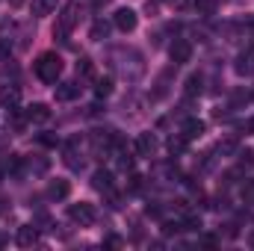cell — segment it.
<instances>
[{
    "mask_svg": "<svg viewBox=\"0 0 254 251\" xmlns=\"http://www.w3.org/2000/svg\"><path fill=\"white\" fill-rule=\"evenodd\" d=\"M60 74H63V60H60L57 54H42V57L36 60V77H39L42 83H57Z\"/></svg>",
    "mask_w": 254,
    "mask_h": 251,
    "instance_id": "1",
    "label": "cell"
},
{
    "mask_svg": "<svg viewBox=\"0 0 254 251\" xmlns=\"http://www.w3.org/2000/svg\"><path fill=\"white\" fill-rule=\"evenodd\" d=\"M77 6H74V0L71 3H65L63 15H60V21H57V30H54V36H60V39H65L68 33H71V27H74V21H77Z\"/></svg>",
    "mask_w": 254,
    "mask_h": 251,
    "instance_id": "2",
    "label": "cell"
},
{
    "mask_svg": "<svg viewBox=\"0 0 254 251\" xmlns=\"http://www.w3.org/2000/svg\"><path fill=\"white\" fill-rule=\"evenodd\" d=\"M68 216H71V222H77V225H92V222H95V207L86 204V201H80V204H71V207H68Z\"/></svg>",
    "mask_w": 254,
    "mask_h": 251,
    "instance_id": "3",
    "label": "cell"
},
{
    "mask_svg": "<svg viewBox=\"0 0 254 251\" xmlns=\"http://www.w3.org/2000/svg\"><path fill=\"white\" fill-rule=\"evenodd\" d=\"M136 21H139V18H136V12H133V9H127V6H125V9H119V12H116V18H113V24H116L122 33L136 30Z\"/></svg>",
    "mask_w": 254,
    "mask_h": 251,
    "instance_id": "4",
    "label": "cell"
},
{
    "mask_svg": "<svg viewBox=\"0 0 254 251\" xmlns=\"http://www.w3.org/2000/svg\"><path fill=\"white\" fill-rule=\"evenodd\" d=\"M190 57H192V45L184 42V39H178V42L172 45V63L184 65V63H190Z\"/></svg>",
    "mask_w": 254,
    "mask_h": 251,
    "instance_id": "5",
    "label": "cell"
},
{
    "mask_svg": "<svg viewBox=\"0 0 254 251\" xmlns=\"http://www.w3.org/2000/svg\"><path fill=\"white\" fill-rule=\"evenodd\" d=\"M18 246H24V249H30V246H36V240H39V228L36 225H24V228H18Z\"/></svg>",
    "mask_w": 254,
    "mask_h": 251,
    "instance_id": "6",
    "label": "cell"
},
{
    "mask_svg": "<svg viewBox=\"0 0 254 251\" xmlns=\"http://www.w3.org/2000/svg\"><path fill=\"white\" fill-rule=\"evenodd\" d=\"M92 187L98 189V192H110V189H113V172L98 169V172L92 175Z\"/></svg>",
    "mask_w": 254,
    "mask_h": 251,
    "instance_id": "7",
    "label": "cell"
},
{
    "mask_svg": "<svg viewBox=\"0 0 254 251\" xmlns=\"http://www.w3.org/2000/svg\"><path fill=\"white\" fill-rule=\"evenodd\" d=\"M27 119H30V122H36V125H45V122L51 119L48 104H33V107H27Z\"/></svg>",
    "mask_w": 254,
    "mask_h": 251,
    "instance_id": "8",
    "label": "cell"
},
{
    "mask_svg": "<svg viewBox=\"0 0 254 251\" xmlns=\"http://www.w3.org/2000/svg\"><path fill=\"white\" fill-rule=\"evenodd\" d=\"M136 151H139L142 157H151V154L157 151V139H154L151 133H139V139H136Z\"/></svg>",
    "mask_w": 254,
    "mask_h": 251,
    "instance_id": "9",
    "label": "cell"
},
{
    "mask_svg": "<svg viewBox=\"0 0 254 251\" xmlns=\"http://www.w3.org/2000/svg\"><path fill=\"white\" fill-rule=\"evenodd\" d=\"M204 133V122L201 119H190V122H184V130H181V136L190 142V139H198Z\"/></svg>",
    "mask_w": 254,
    "mask_h": 251,
    "instance_id": "10",
    "label": "cell"
},
{
    "mask_svg": "<svg viewBox=\"0 0 254 251\" xmlns=\"http://www.w3.org/2000/svg\"><path fill=\"white\" fill-rule=\"evenodd\" d=\"M80 95V86L77 83H60L57 86V101H74Z\"/></svg>",
    "mask_w": 254,
    "mask_h": 251,
    "instance_id": "11",
    "label": "cell"
},
{
    "mask_svg": "<svg viewBox=\"0 0 254 251\" xmlns=\"http://www.w3.org/2000/svg\"><path fill=\"white\" fill-rule=\"evenodd\" d=\"M68 192H71L68 181H60V178H57V181L48 187V195H51V198H68Z\"/></svg>",
    "mask_w": 254,
    "mask_h": 251,
    "instance_id": "12",
    "label": "cell"
},
{
    "mask_svg": "<svg viewBox=\"0 0 254 251\" xmlns=\"http://www.w3.org/2000/svg\"><path fill=\"white\" fill-rule=\"evenodd\" d=\"M237 74H243V77H246V74H254V57L252 54H243V57L237 60Z\"/></svg>",
    "mask_w": 254,
    "mask_h": 251,
    "instance_id": "13",
    "label": "cell"
},
{
    "mask_svg": "<svg viewBox=\"0 0 254 251\" xmlns=\"http://www.w3.org/2000/svg\"><path fill=\"white\" fill-rule=\"evenodd\" d=\"M237 151H240V142H237L234 136H228V139L219 142V154H222V157H231V154H237Z\"/></svg>",
    "mask_w": 254,
    "mask_h": 251,
    "instance_id": "14",
    "label": "cell"
},
{
    "mask_svg": "<svg viewBox=\"0 0 254 251\" xmlns=\"http://www.w3.org/2000/svg\"><path fill=\"white\" fill-rule=\"evenodd\" d=\"M57 9V0H33V15H51Z\"/></svg>",
    "mask_w": 254,
    "mask_h": 251,
    "instance_id": "15",
    "label": "cell"
},
{
    "mask_svg": "<svg viewBox=\"0 0 254 251\" xmlns=\"http://www.w3.org/2000/svg\"><path fill=\"white\" fill-rule=\"evenodd\" d=\"M77 74L80 77H95V65L89 57H80V63H77Z\"/></svg>",
    "mask_w": 254,
    "mask_h": 251,
    "instance_id": "16",
    "label": "cell"
},
{
    "mask_svg": "<svg viewBox=\"0 0 254 251\" xmlns=\"http://www.w3.org/2000/svg\"><path fill=\"white\" fill-rule=\"evenodd\" d=\"M201 83H204V80H201V74H192L190 80H187V89H184V92H187V95H201Z\"/></svg>",
    "mask_w": 254,
    "mask_h": 251,
    "instance_id": "17",
    "label": "cell"
},
{
    "mask_svg": "<svg viewBox=\"0 0 254 251\" xmlns=\"http://www.w3.org/2000/svg\"><path fill=\"white\" fill-rule=\"evenodd\" d=\"M110 92H113V80H110V77H101L98 86H95V95H98V98H107Z\"/></svg>",
    "mask_w": 254,
    "mask_h": 251,
    "instance_id": "18",
    "label": "cell"
},
{
    "mask_svg": "<svg viewBox=\"0 0 254 251\" xmlns=\"http://www.w3.org/2000/svg\"><path fill=\"white\" fill-rule=\"evenodd\" d=\"M195 9L201 15H213L216 12V0H195Z\"/></svg>",
    "mask_w": 254,
    "mask_h": 251,
    "instance_id": "19",
    "label": "cell"
},
{
    "mask_svg": "<svg viewBox=\"0 0 254 251\" xmlns=\"http://www.w3.org/2000/svg\"><path fill=\"white\" fill-rule=\"evenodd\" d=\"M107 30H110V24H107V21H95V27H92V39H104V36H107Z\"/></svg>",
    "mask_w": 254,
    "mask_h": 251,
    "instance_id": "20",
    "label": "cell"
},
{
    "mask_svg": "<svg viewBox=\"0 0 254 251\" xmlns=\"http://www.w3.org/2000/svg\"><path fill=\"white\" fill-rule=\"evenodd\" d=\"M169 151H172V154H184V151H187V139H184V136L172 139V142H169Z\"/></svg>",
    "mask_w": 254,
    "mask_h": 251,
    "instance_id": "21",
    "label": "cell"
},
{
    "mask_svg": "<svg viewBox=\"0 0 254 251\" xmlns=\"http://www.w3.org/2000/svg\"><path fill=\"white\" fill-rule=\"evenodd\" d=\"M243 201H246V204H254V181H249V184L243 187Z\"/></svg>",
    "mask_w": 254,
    "mask_h": 251,
    "instance_id": "22",
    "label": "cell"
},
{
    "mask_svg": "<svg viewBox=\"0 0 254 251\" xmlns=\"http://www.w3.org/2000/svg\"><path fill=\"white\" fill-rule=\"evenodd\" d=\"M21 169H24V160L21 157H12L9 160V175H21Z\"/></svg>",
    "mask_w": 254,
    "mask_h": 251,
    "instance_id": "23",
    "label": "cell"
},
{
    "mask_svg": "<svg viewBox=\"0 0 254 251\" xmlns=\"http://www.w3.org/2000/svg\"><path fill=\"white\" fill-rule=\"evenodd\" d=\"M119 166H122V169H133V157H127V151H122V154H119Z\"/></svg>",
    "mask_w": 254,
    "mask_h": 251,
    "instance_id": "24",
    "label": "cell"
},
{
    "mask_svg": "<svg viewBox=\"0 0 254 251\" xmlns=\"http://www.w3.org/2000/svg\"><path fill=\"white\" fill-rule=\"evenodd\" d=\"M127 189H130V192H139V189H142V178H139V175H130V184H127Z\"/></svg>",
    "mask_w": 254,
    "mask_h": 251,
    "instance_id": "25",
    "label": "cell"
},
{
    "mask_svg": "<svg viewBox=\"0 0 254 251\" xmlns=\"http://www.w3.org/2000/svg\"><path fill=\"white\" fill-rule=\"evenodd\" d=\"M39 142H42V145H48V148H54L60 139H57V136H51V133H42V136H39Z\"/></svg>",
    "mask_w": 254,
    "mask_h": 251,
    "instance_id": "26",
    "label": "cell"
},
{
    "mask_svg": "<svg viewBox=\"0 0 254 251\" xmlns=\"http://www.w3.org/2000/svg\"><path fill=\"white\" fill-rule=\"evenodd\" d=\"M240 163H243V166H252L254 163V151H240Z\"/></svg>",
    "mask_w": 254,
    "mask_h": 251,
    "instance_id": "27",
    "label": "cell"
},
{
    "mask_svg": "<svg viewBox=\"0 0 254 251\" xmlns=\"http://www.w3.org/2000/svg\"><path fill=\"white\" fill-rule=\"evenodd\" d=\"M201 246H207V249H213V246H219V240H216V237H201Z\"/></svg>",
    "mask_w": 254,
    "mask_h": 251,
    "instance_id": "28",
    "label": "cell"
},
{
    "mask_svg": "<svg viewBox=\"0 0 254 251\" xmlns=\"http://www.w3.org/2000/svg\"><path fill=\"white\" fill-rule=\"evenodd\" d=\"M9 54V45H6V39H0V57H6Z\"/></svg>",
    "mask_w": 254,
    "mask_h": 251,
    "instance_id": "29",
    "label": "cell"
},
{
    "mask_svg": "<svg viewBox=\"0 0 254 251\" xmlns=\"http://www.w3.org/2000/svg\"><path fill=\"white\" fill-rule=\"evenodd\" d=\"M249 133H254V119H252V122H249Z\"/></svg>",
    "mask_w": 254,
    "mask_h": 251,
    "instance_id": "30",
    "label": "cell"
},
{
    "mask_svg": "<svg viewBox=\"0 0 254 251\" xmlns=\"http://www.w3.org/2000/svg\"><path fill=\"white\" fill-rule=\"evenodd\" d=\"M249 246H252V249H254V234H252V240H249Z\"/></svg>",
    "mask_w": 254,
    "mask_h": 251,
    "instance_id": "31",
    "label": "cell"
},
{
    "mask_svg": "<svg viewBox=\"0 0 254 251\" xmlns=\"http://www.w3.org/2000/svg\"><path fill=\"white\" fill-rule=\"evenodd\" d=\"M95 3H98V6H104V3H107V0H95Z\"/></svg>",
    "mask_w": 254,
    "mask_h": 251,
    "instance_id": "32",
    "label": "cell"
},
{
    "mask_svg": "<svg viewBox=\"0 0 254 251\" xmlns=\"http://www.w3.org/2000/svg\"><path fill=\"white\" fill-rule=\"evenodd\" d=\"M3 246H6V240H3V237H0V249H3Z\"/></svg>",
    "mask_w": 254,
    "mask_h": 251,
    "instance_id": "33",
    "label": "cell"
},
{
    "mask_svg": "<svg viewBox=\"0 0 254 251\" xmlns=\"http://www.w3.org/2000/svg\"><path fill=\"white\" fill-rule=\"evenodd\" d=\"M0 181H3V172H0Z\"/></svg>",
    "mask_w": 254,
    "mask_h": 251,
    "instance_id": "34",
    "label": "cell"
},
{
    "mask_svg": "<svg viewBox=\"0 0 254 251\" xmlns=\"http://www.w3.org/2000/svg\"><path fill=\"white\" fill-rule=\"evenodd\" d=\"M252 101H254V92H252Z\"/></svg>",
    "mask_w": 254,
    "mask_h": 251,
    "instance_id": "35",
    "label": "cell"
},
{
    "mask_svg": "<svg viewBox=\"0 0 254 251\" xmlns=\"http://www.w3.org/2000/svg\"><path fill=\"white\" fill-rule=\"evenodd\" d=\"M252 27H254V24H252Z\"/></svg>",
    "mask_w": 254,
    "mask_h": 251,
    "instance_id": "36",
    "label": "cell"
}]
</instances>
